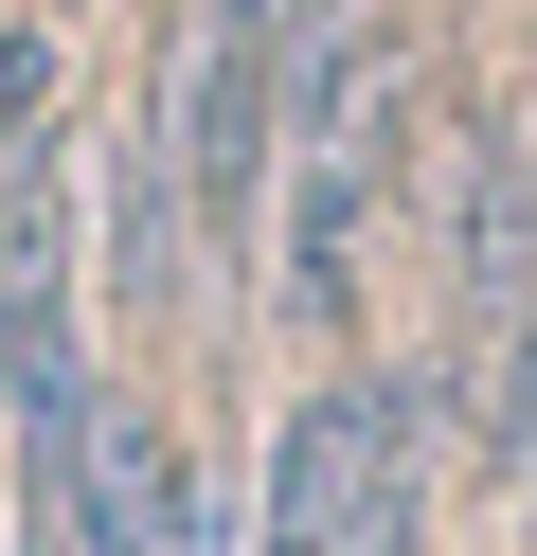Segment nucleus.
I'll use <instances>...</instances> for the list:
<instances>
[{
	"mask_svg": "<svg viewBox=\"0 0 537 556\" xmlns=\"http://www.w3.org/2000/svg\"><path fill=\"white\" fill-rule=\"evenodd\" d=\"M18 162H54V37L0 18V180H18Z\"/></svg>",
	"mask_w": 537,
	"mask_h": 556,
	"instance_id": "20e7f679",
	"label": "nucleus"
},
{
	"mask_svg": "<svg viewBox=\"0 0 537 556\" xmlns=\"http://www.w3.org/2000/svg\"><path fill=\"white\" fill-rule=\"evenodd\" d=\"M269 162H286V18L269 0H197V37H179V73H162V180L197 198L215 233H251Z\"/></svg>",
	"mask_w": 537,
	"mask_h": 556,
	"instance_id": "f03ea898",
	"label": "nucleus"
},
{
	"mask_svg": "<svg viewBox=\"0 0 537 556\" xmlns=\"http://www.w3.org/2000/svg\"><path fill=\"white\" fill-rule=\"evenodd\" d=\"M251 556H430V377H322L269 431Z\"/></svg>",
	"mask_w": 537,
	"mask_h": 556,
	"instance_id": "f257e3e1",
	"label": "nucleus"
},
{
	"mask_svg": "<svg viewBox=\"0 0 537 556\" xmlns=\"http://www.w3.org/2000/svg\"><path fill=\"white\" fill-rule=\"evenodd\" d=\"M448 269H465V305H537V109L465 162V198H448Z\"/></svg>",
	"mask_w": 537,
	"mask_h": 556,
	"instance_id": "7ed1b4c3",
	"label": "nucleus"
}]
</instances>
